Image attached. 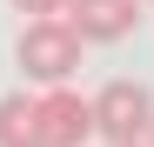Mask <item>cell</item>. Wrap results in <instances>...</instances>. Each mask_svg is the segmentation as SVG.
<instances>
[{"label": "cell", "mask_w": 154, "mask_h": 147, "mask_svg": "<svg viewBox=\"0 0 154 147\" xmlns=\"http://www.w3.org/2000/svg\"><path fill=\"white\" fill-rule=\"evenodd\" d=\"M14 7H20V14H60L67 0H14Z\"/></svg>", "instance_id": "6"}, {"label": "cell", "mask_w": 154, "mask_h": 147, "mask_svg": "<svg viewBox=\"0 0 154 147\" xmlns=\"http://www.w3.org/2000/svg\"><path fill=\"white\" fill-rule=\"evenodd\" d=\"M81 47H87V40L74 34L60 14H34L27 27H20V40H14V60H20V74H27V80L54 87V80H74Z\"/></svg>", "instance_id": "1"}, {"label": "cell", "mask_w": 154, "mask_h": 147, "mask_svg": "<svg viewBox=\"0 0 154 147\" xmlns=\"http://www.w3.org/2000/svg\"><path fill=\"white\" fill-rule=\"evenodd\" d=\"M121 147H147V140H121Z\"/></svg>", "instance_id": "7"}, {"label": "cell", "mask_w": 154, "mask_h": 147, "mask_svg": "<svg viewBox=\"0 0 154 147\" xmlns=\"http://www.w3.org/2000/svg\"><path fill=\"white\" fill-rule=\"evenodd\" d=\"M60 14L81 40H127L141 27V0H67Z\"/></svg>", "instance_id": "4"}, {"label": "cell", "mask_w": 154, "mask_h": 147, "mask_svg": "<svg viewBox=\"0 0 154 147\" xmlns=\"http://www.w3.org/2000/svg\"><path fill=\"white\" fill-rule=\"evenodd\" d=\"M94 134L107 140V147H121V140H147V120H154V94L141 87V80H107L94 94Z\"/></svg>", "instance_id": "2"}, {"label": "cell", "mask_w": 154, "mask_h": 147, "mask_svg": "<svg viewBox=\"0 0 154 147\" xmlns=\"http://www.w3.org/2000/svg\"><path fill=\"white\" fill-rule=\"evenodd\" d=\"M147 147H154V120H147Z\"/></svg>", "instance_id": "8"}, {"label": "cell", "mask_w": 154, "mask_h": 147, "mask_svg": "<svg viewBox=\"0 0 154 147\" xmlns=\"http://www.w3.org/2000/svg\"><path fill=\"white\" fill-rule=\"evenodd\" d=\"M34 127H40V147H81L94 134V107H87V94L54 80L47 94H34Z\"/></svg>", "instance_id": "3"}, {"label": "cell", "mask_w": 154, "mask_h": 147, "mask_svg": "<svg viewBox=\"0 0 154 147\" xmlns=\"http://www.w3.org/2000/svg\"><path fill=\"white\" fill-rule=\"evenodd\" d=\"M0 147H40V127H34V100H27V94H7V100H0Z\"/></svg>", "instance_id": "5"}]
</instances>
